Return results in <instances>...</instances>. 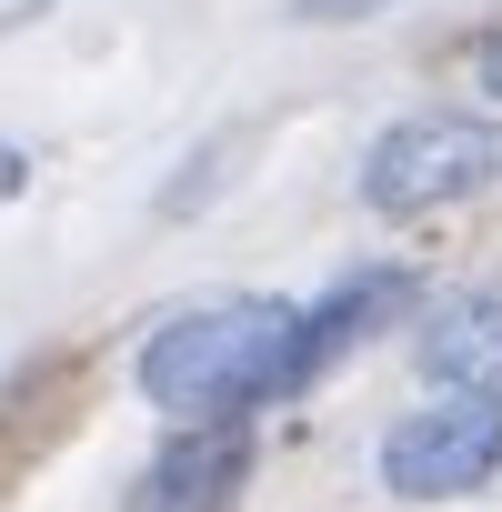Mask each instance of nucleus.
Masks as SVG:
<instances>
[{"mask_svg": "<svg viewBox=\"0 0 502 512\" xmlns=\"http://www.w3.org/2000/svg\"><path fill=\"white\" fill-rule=\"evenodd\" d=\"M412 302H422V282H412L402 262H362V272H342V282L302 312V342H292V382H282V402H292V392H312L342 352H362V342H372L382 322H402Z\"/></svg>", "mask_w": 502, "mask_h": 512, "instance_id": "4", "label": "nucleus"}, {"mask_svg": "<svg viewBox=\"0 0 502 512\" xmlns=\"http://www.w3.org/2000/svg\"><path fill=\"white\" fill-rule=\"evenodd\" d=\"M0 191H31V161L21 151H0Z\"/></svg>", "mask_w": 502, "mask_h": 512, "instance_id": "8", "label": "nucleus"}, {"mask_svg": "<svg viewBox=\"0 0 502 512\" xmlns=\"http://www.w3.org/2000/svg\"><path fill=\"white\" fill-rule=\"evenodd\" d=\"M502 472V402H432L382 432V492L402 502H462Z\"/></svg>", "mask_w": 502, "mask_h": 512, "instance_id": "3", "label": "nucleus"}, {"mask_svg": "<svg viewBox=\"0 0 502 512\" xmlns=\"http://www.w3.org/2000/svg\"><path fill=\"white\" fill-rule=\"evenodd\" d=\"M292 342H302V302H262V292H211L191 312H171L151 342H141V392L161 412L191 422H241L282 402L292 382Z\"/></svg>", "mask_w": 502, "mask_h": 512, "instance_id": "1", "label": "nucleus"}, {"mask_svg": "<svg viewBox=\"0 0 502 512\" xmlns=\"http://www.w3.org/2000/svg\"><path fill=\"white\" fill-rule=\"evenodd\" d=\"M502 181V121L492 111H412L362 151V201L412 221V211H452L472 191Z\"/></svg>", "mask_w": 502, "mask_h": 512, "instance_id": "2", "label": "nucleus"}, {"mask_svg": "<svg viewBox=\"0 0 502 512\" xmlns=\"http://www.w3.org/2000/svg\"><path fill=\"white\" fill-rule=\"evenodd\" d=\"M422 372L452 402H502V302L492 292H452L422 312Z\"/></svg>", "mask_w": 502, "mask_h": 512, "instance_id": "6", "label": "nucleus"}, {"mask_svg": "<svg viewBox=\"0 0 502 512\" xmlns=\"http://www.w3.org/2000/svg\"><path fill=\"white\" fill-rule=\"evenodd\" d=\"M251 492V422H191L151 452L131 512H231Z\"/></svg>", "mask_w": 502, "mask_h": 512, "instance_id": "5", "label": "nucleus"}, {"mask_svg": "<svg viewBox=\"0 0 502 512\" xmlns=\"http://www.w3.org/2000/svg\"><path fill=\"white\" fill-rule=\"evenodd\" d=\"M482 91H502V41H482Z\"/></svg>", "mask_w": 502, "mask_h": 512, "instance_id": "9", "label": "nucleus"}, {"mask_svg": "<svg viewBox=\"0 0 502 512\" xmlns=\"http://www.w3.org/2000/svg\"><path fill=\"white\" fill-rule=\"evenodd\" d=\"M392 11V0H292V21H372Z\"/></svg>", "mask_w": 502, "mask_h": 512, "instance_id": "7", "label": "nucleus"}]
</instances>
